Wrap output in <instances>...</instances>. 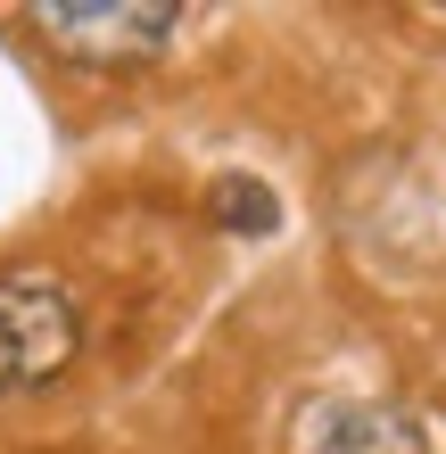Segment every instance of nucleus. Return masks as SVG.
<instances>
[{
    "instance_id": "f257e3e1",
    "label": "nucleus",
    "mask_w": 446,
    "mask_h": 454,
    "mask_svg": "<svg viewBox=\"0 0 446 454\" xmlns=\"http://www.w3.org/2000/svg\"><path fill=\"white\" fill-rule=\"evenodd\" d=\"M42 25V42L74 67H99V74H124V67H149L157 50L174 42L182 9L174 0H34L25 9Z\"/></svg>"
},
{
    "instance_id": "f03ea898",
    "label": "nucleus",
    "mask_w": 446,
    "mask_h": 454,
    "mask_svg": "<svg viewBox=\"0 0 446 454\" xmlns=\"http://www.w3.org/2000/svg\"><path fill=\"white\" fill-rule=\"evenodd\" d=\"M83 347V314H74L67 281L50 273H0V388H42L59 380Z\"/></svg>"
},
{
    "instance_id": "7ed1b4c3",
    "label": "nucleus",
    "mask_w": 446,
    "mask_h": 454,
    "mask_svg": "<svg viewBox=\"0 0 446 454\" xmlns=\"http://www.w3.org/2000/svg\"><path fill=\"white\" fill-rule=\"evenodd\" d=\"M298 454H430V438L397 405H323L298 430Z\"/></svg>"
},
{
    "instance_id": "20e7f679",
    "label": "nucleus",
    "mask_w": 446,
    "mask_h": 454,
    "mask_svg": "<svg viewBox=\"0 0 446 454\" xmlns=\"http://www.w3.org/2000/svg\"><path fill=\"white\" fill-rule=\"evenodd\" d=\"M215 215H223L231 231H273V215H281V207H273V191H265V182L223 174V182H215Z\"/></svg>"
}]
</instances>
